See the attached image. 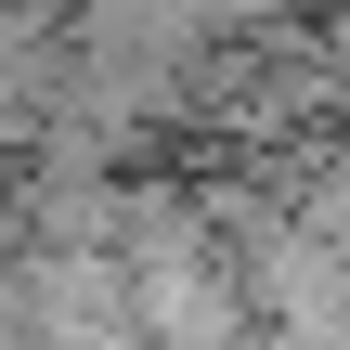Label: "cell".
I'll list each match as a JSON object with an SVG mask.
<instances>
[{"instance_id": "6da1fadb", "label": "cell", "mask_w": 350, "mask_h": 350, "mask_svg": "<svg viewBox=\"0 0 350 350\" xmlns=\"http://www.w3.org/2000/svg\"><path fill=\"white\" fill-rule=\"evenodd\" d=\"M234 273H247V325H273V338H350V260H338V234H312L299 208Z\"/></svg>"}, {"instance_id": "7a4b0ae2", "label": "cell", "mask_w": 350, "mask_h": 350, "mask_svg": "<svg viewBox=\"0 0 350 350\" xmlns=\"http://www.w3.org/2000/svg\"><path fill=\"white\" fill-rule=\"evenodd\" d=\"M26 247V234H13ZM26 338H143L117 247H26Z\"/></svg>"}, {"instance_id": "3957f363", "label": "cell", "mask_w": 350, "mask_h": 350, "mask_svg": "<svg viewBox=\"0 0 350 350\" xmlns=\"http://www.w3.org/2000/svg\"><path fill=\"white\" fill-rule=\"evenodd\" d=\"M130 312L143 338H247V273L221 247H169V260H130Z\"/></svg>"}]
</instances>
